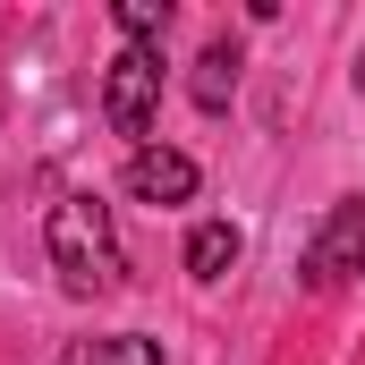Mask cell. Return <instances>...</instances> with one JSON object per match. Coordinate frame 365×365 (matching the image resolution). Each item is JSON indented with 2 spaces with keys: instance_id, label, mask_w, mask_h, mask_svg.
<instances>
[{
  "instance_id": "52a82bcc",
  "label": "cell",
  "mask_w": 365,
  "mask_h": 365,
  "mask_svg": "<svg viewBox=\"0 0 365 365\" xmlns=\"http://www.w3.org/2000/svg\"><path fill=\"white\" fill-rule=\"evenodd\" d=\"M60 365H162V340H145V331H110V340H77Z\"/></svg>"
},
{
  "instance_id": "7a4b0ae2",
  "label": "cell",
  "mask_w": 365,
  "mask_h": 365,
  "mask_svg": "<svg viewBox=\"0 0 365 365\" xmlns=\"http://www.w3.org/2000/svg\"><path fill=\"white\" fill-rule=\"evenodd\" d=\"M153 102H162V51H153V43H128V51L110 60L102 119H110L119 136H136V145H145V128H153Z\"/></svg>"
},
{
  "instance_id": "3957f363",
  "label": "cell",
  "mask_w": 365,
  "mask_h": 365,
  "mask_svg": "<svg viewBox=\"0 0 365 365\" xmlns=\"http://www.w3.org/2000/svg\"><path fill=\"white\" fill-rule=\"evenodd\" d=\"M357 272H365V195H340L306 247V289H340Z\"/></svg>"
},
{
  "instance_id": "8992f818",
  "label": "cell",
  "mask_w": 365,
  "mask_h": 365,
  "mask_svg": "<svg viewBox=\"0 0 365 365\" xmlns=\"http://www.w3.org/2000/svg\"><path fill=\"white\" fill-rule=\"evenodd\" d=\"M230 264H238V230L230 221H195L187 230V272L195 280H230Z\"/></svg>"
},
{
  "instance_id": "ba28073f",
  "label": "cell",
  "mask_w": 365,
  "mask_h": 365,
  "mask_svg": "<svg viewBox=\"0 0 365 365\" xmlns=\"http://www.w3.org/2000/svg\"><path fill=\"white\" fill-rule=\"evenodd\" d=\"M162 26H170V9H153V0H119V34H128V43H153Z\"/></svg>"
},
{
  "instance_id": "277c9868",
  "label": "cell",
  "mask_w": 365,
  "mask_h": 365,
  "mask_svg": "<svg viewBox=\"0 0 365 365\" xmlns=\"http://www.w3.org/2000/svg\"><path fill=\"white\" fill-rule=\"evenodd\" d=\"M128 195L136 204H187L195 195V162L170 153V145H136L128 153Z\"/></svg>"
},
{
  "instance_id": "6da1fadb",
  "label": "cell",
  "mask_w": 365,
  "mask_h": 365,
  "mask_svg": "<svg viewBox=\"0 0 365 365\" xmlns=\"http://www.w3.org/2000/svg\"><path fill=\"white\" fill-rule=\"evenodd\" d=\"M43 247H51V272H60V289H68V297H110V289L128 280L119 221H110V204H102V195H86V187L51 204Z\"/></svg>"
},
{
  "instance_id": "5b68a950",
  "label": "cell",
  "mask_w": 365,
  "mask_h": 365,
  "mask_svg": "<svg viewBox=\"0 0 365 365\" xmlns=\"http://www.w3.org/2000/svg\"><path fill=\"white\" fill-rule=\"evenodd\" d=\"M238 43L221 34V43H204L195 51V77H187V93H195V110H230V93H238Z\"/></svg>"
}]
</instances>
